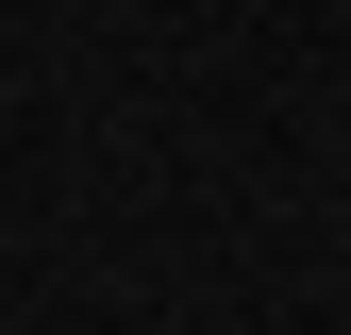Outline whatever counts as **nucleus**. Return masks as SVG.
Segmentation results:
<instances>
[]
</instances>
